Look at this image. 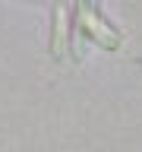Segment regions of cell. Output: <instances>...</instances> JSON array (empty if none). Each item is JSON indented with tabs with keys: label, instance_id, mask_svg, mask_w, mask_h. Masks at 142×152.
<instances>
[{
	"label": "cell",
	"instance_id": "obj_2",
	"mask_svg": "<svg viewBox=\"0 0 142 152\" xmlns=\"http://www.w3.org/2000/svg\"><path fill=\"white\" fill-rule=\"evenodd\" d=\"M66 48H70V13H66L63 3L54 7V38H51V54L63 57Z\"/></svg>",
	"mask_w": 142,
	"mask_h": 152
},
{
	"label": "cell",
	"instance_id": "obj_3",
	"mask_svg": "<svg viewBox=\"0 0 142 152\" xmlns=\"http://www.w3.org/2000/svg\"><path fill=\"white\" fill-rule=\"evenodd\" d=\"M82 3H92V7H95V0H82Z\"/></svg>",
	"mask_w": 142,
	"mask_h": 152
},
{
	"label": "cell",
	"instance_id": "obj_1",
	"mask_svg": "<svg viewBox=\"0 0 142 152\" xmlns=\"http://www.w3.org/2000/svg\"><path fill=\"white\" fill-rule=\"evenodd\" d=\"M76 26H79V32H85L88 38H95L101 48H111L114 51V48L120 45V32H117L92 3H82V0H79V7H76Z\"/></svg>",
	"mask_w": 142,
	"mask_h": 152
}]
</instances>
